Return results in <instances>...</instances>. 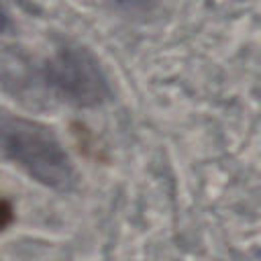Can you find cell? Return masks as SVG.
<instances>
[{"mask_svg": "<svg viewBox=\"0 0 261 261\" xmlns=\"http://www.w3.org/2000/svg\"><path fill=\"white\" fill-rule=\"evenodd\" d=\"M0 157L47 188L65 190L73 181V165L57 135L37 120L4 110H0Z\"/></svg>", "mask_w": 261, "mask_h": 261, "instance_id": "obj_1", "label": "cell"}, {"mask_svg": "<svg viewBox=\"0 0 261 261\" xmlns=\"http://www.w3.org/2000/svg\"><path fill=\"white\" fill-rule=\"evenodd\" d=\"M12 216H14V212H12V204H10L6 198L0 196V230H4V228L12 222Z\"/></svg>", "mask_w": 261, "mask_h": 261, "instance_id": "obj_3", "label": "cell"}, {"mask_svg": "<svg viewBox=\"0 0 261 261\" xmlns=\"http://www.w3.org/2000/svg\"><path fill=\"white\" fill-rule=\"evenodd\" d=\"M6 27H8V16H6V12L0 8V33H4Z\"/></svg>", "mask_w": 261, "mask_h": 261, "instance_id": "obj_4", "label": "cell"}, {"mask_svg": "<svg viewBox=\"0 0 261 261\" xmlns=\"http://www.w3.org/2000/svg\"><path fill=\"white\" fill-rule=\"evenodd\" d=\"M47 86L71 106L92 108L110 96L108 80L98 59L84 47L57 49L43 69Z\"/></svg>", "mask_w": 261, "mask_h": 261, "instance_id": "obj_2", "label": "cell"}]
</instances>
